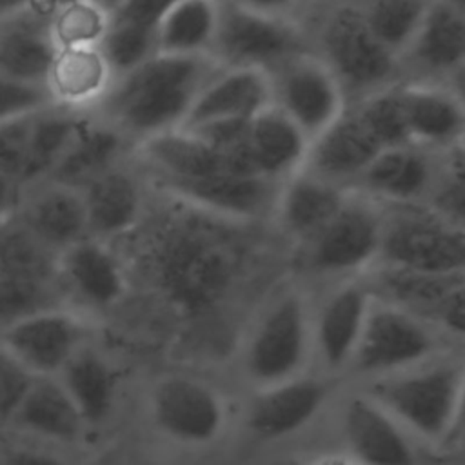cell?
Listing matches in <instances>:
<instances>
[{
    "label": "cell",
    "instance_id": "obj_1",
    "mask_svg": "<svg viewBox=\"0 0 465 465\" xmlns=\"http://www.w3.org/2000/svg\"><path fill=\"white\" fill-rule=\"evenodd\" d=\"M254 225L193 209L151 191L138 227L120 242L124 263H133L173 309L198 316L220 305L242 272Z\"/></svg>",
    "mask_w": 465,
    "mask_h": 465
},
{
    "label": "cell",
    "instance_id": "obj_2",
    "mask_svg": "<svg viewBox=\"0 0 465 465\" xmlns=\"http://www.w3.org/2000/svg\"><path fill=\"white\" fill-rule=\"evenodd\" d=\"M220 69L211 56L153 54L113 78L91 111L114 127L133 147L180 129L196 94Z\"/></svg>",
    "mask_w": 465,
    "mask_h": 465
},
{
    "label": "cell",
    "instance_id": "obj_3",
    "mask_svg": "<svg viewBox=\"0 0 465 465\" xmlns=\"http://www.w3.org/2000/svg\"><path fill=\"white\" fill-rule=\"evenodd\" d=\"M463 381L461 360L441 354L421 365L367 380L361 392L407 434L436 445L447 440L458 423Z\"/></svg>",
    "mask_w": 465,
    "mask_h": 465
},
{
    "label": "cell",
    "instance_id": "obj_4",
    "mask_svg": "<svg viewBox=\"0 0 465 465\" xmlns=\"http://www.w3.org/2000/svg\"><path fill=\"white\" fill-rule=\"evenodd\" d=\"M311 49L334 73L349 104L400 82L396 56L372 35L352 0L329 4L318 18Z\"/></svg>",
    "mask_w": 465,
    "mask_h": 465
},
{
    "label": "cell",
    "instance_id": "obj_5",
    "mask_svg": "<svg viewBox=\"0 0 465 465\" xmlns=\"http://www.w3.org/2000/svg\"><path fill=\"white\" fill-rule=\"evenodd\" d=\"M378 262L425 274L465 272V225L427 203L381 205Z\"/></svg>",
    "mask_w": 465,
    "mask_h": 465
},
{
    "label": "cell",
    "instance_id": "obj_6",
    "mask_svg": "<svg viewBox=\"0 0 465 465\" xmlns=\"http://www.w3.org/2000/svg\"><path fill=\"white\" fill-rule=\"evenodd\" d=\"M307 296L294 285L276 292L247 338L242 365L258 389L300 376L312 347Z\"/></svg>",
    "mask_w": 465,
    "mask_h": 465
},
{
    "label": "cell",
    "instance_id": "obj_7",
    "mask_svg": "<svg viewBox=\"0 0 465 465\" xmlns=\"http://www.w3.org/2000/svg\"><path fill=\"white\" fill-rule=\"evenodd\" d=\"M381 223V203L349 189L334 216L296 247L302 267L325 280L363 276L378 262Z\"/></svg>",
    "mask_w": 465,
    "mask_h": 465
},
{
    "label": "cell",
    "instance_id": "obj_8",
    "mask_svg": "<svg viewBox=\"0 0 465 465\" xmlns=\"http://www.w3.org/2000/svg\"><path fill=\"white\" fill-rule=\"evenodd\" d=\"M443 354V336L418 316L372 296L347 369L372 380Z\"/></svg>",
    "mask_w": 465,
    "mask_h": 465
},
{
    "label": "cell",
    "instance_id": "obj_9",
    "mask_svg": "<svg viewBox=\"0 0 465 465\" xmlns=\"http://www.w3.org/2000/svg\"><path fill=\"white\" fill-rule=\"evenodd\" d=\"M267 76L271 104L294 122L309 142L349 107L341 84L312 49L289 56Z\"/></svg>",
    "mask_w": 465,
    "mask_h": 465
},
{
    "label": "cell",
    "instance_id": "obj_10",
    "mask_svg": "<svg viewBox=\"0 0 465 465\" xmlns=\"http://www.w3.org/2000/svg\"><path fill=\"white\" fill-rule=\"evenodd\" d=\"M311 49V40L294 20L265 16L222 0L211 58L220 67H247L269 73L289 56Z\"/></svg>",
    "mask_w": 465,
    "mask_h": 465
},
{
    "label": "cell",
    "instance_id": "obj_11",
    "mask_svg": "<svg viewBox=\"0 0 465 465\" xmlns=\"http://www.w3.org/2000/svg\"><path fill=\"white\" fill-rule=\"evenodd\" d=\"M363 280L374 298L405 309L441 336H463L465 272L425 274L374 265Z\"/></svg>",
    "mask_w": 465,
    "mask_h": 465
},
{
    "label": "cell",
    "instance_id": "obj_12",
    "mask_svg": "<svg viewBox=\"0 0 465 465\" xmlns=\"http://www.w3.org/2000/svg\"><path fill=\"white\" fill-rule=\"evenodd\" d=\"M151 191L216 218L262 225L271 222L282 182L260 174L214 173L191 180H149Z\"/></svg>",
    "mask_w": 465,
    "mask_h": 465
},
{
    "label": "cell",
    "instance_id": "obj_13",
    "mask_svg": "<svg viewBox=\"0 0 465 465\" xmlns=\"http://www.w3.org/2000/svg\"><path fill=\"white\" fill-rule=\"evenodd\" d=\"M465 64V9L432 0L414 38L398 58L400 82L456 85Z\"/></svg>",
    "mask_w": 465,
    "mask_h": 465
},
{
    "label": "cell",
    "instance_id": "obj_14",
    "mask_svg": "<svg viewBox=\"0 0 465 465\" xmlns=\"http://www.w3.org/2000/svg\"><path fill=\"white\" fill-rule=\"evenodd\" d=\"M156 429L182 445H207L225 427L222 396L205 381L191 376H167L160 380L149 400Z\"/></svg>",
    "mask_w": 465,
    "mask_h": 465
},
{
    "label": "cell",
    "instance_id": "obj_15",
    "mask_svg": "<svg viewBox=\"0 0 465 465\" xmlns=\"http://www.w3.org/2000/svg\"><path fill=\"white\" fill-rule=\"evenodd\" d=\"M80 193L87 234L109 243H116L138 227L151 200V187L133 153L91 180Z\"/></svg>",
    "mask_w": 465,
    "mask_h": 465
},
{
    "label": "cell",
    "instance_id": "obj_16",
    "mask_svg": "<svg viewBox=\"0 0 465 465\" xmlns=\"http://www.w3.org/2000/svg\"><path fill=\"white\" fill-rule=\"evenodd\" d=\"M87 331L82 316L60 305L5 327L0 331V345L33 376H58L74 352L85 345Z\"/></svg>",
    "mask_w": 465,
    "mask_h": 465
},
{
    "label": "cell",
    "instance_id": "obj_17",
    "mask_svg": "<svg viewBox=\"0 0 465 465\" xmlns=\"http://www.w3.org/2000/svg\"><path fill=\"white\" fill-rule=\"evenodd\" d=\"M438 162L440 153L412 143L385 147L351 189L381 205L427 203L436 180Z\"/></svg>",
    "mask_w": 465,
    "mask_h": 465
},
{
    "label": "cell",
    "instance_id": "obj_18",
    "mask_svg": "<svg viewBox=\"0 0 465 465\" xmlns=\"http://www.w3.org/2000/svg\"><path fill=\"white\" fill-rule=\"evenodd\" d=\"M371 302L372 294L363 276L347 278L338 282L318 311L311 314L312 347L325 371L340 372L347 369Z\"/></svg>",
    "mask_w": 465,
    "mask_h": 465
},
{
    "label": "cell",
    "instance_id": "obj_19",
    "mask_svg": "<svg viewBox=\"0 0 465 465\" xmlns=\"http://www.w3.org/2000/svg\"><path fill=\"white\" fill-rule=\"evenodd\" d=\"M64 292L93 309L116 305L127 291V265L114 243L85 236L58 254Z\"/></svg>",
    "mask_w": 465,
    "mask_h": 465
},
{
    "label": "cell",
    "instance_id": "obj_20",
    "mask_svg": "<svg viewBox=\"0 0 465 465\" xmlns=\"http://www.w3.org/2000/svg\"><path fill=\"white\" fill-rule=\"evenodd\" d=\"M407 142L434 153L463 145L461 89L434 82H400Z\"/></svg>",
    "mask_w": 465,
    "mask_h": 465
},
{
    "label": "cell",
    "instance_id": "obj_21",
    "mask_svg": "<svg viewBox=\"0 0 465 465\" xmlns=\"http://www.w3.org/2000/svg\"><path fill=\"white\" fill-rule=\"evenodd\" d=\"M341 430L356 465H414L411 436L363 392L351 394L341 409Z\"/></svg>",
    "mask_w": 465,
    "mask_h": 465
},
{
    "label": "cell",
    "instance_id": "obj_22",
    "mask_svg": "<svg viewBox=\"0 0 465 465\" xmlns=\"http://www.w3.org/2000/svg\"><path fill=\"white\" fill-rule=\"evenodd\" d=\"M329 398V385L316 376H294L258 389L247 423L263 440H282L311 423Z\"/></svg>",
    "mask_w": 465,
    "mask_h": 465
},
{
    "label": "cell",
    "instance_id": "obj_23",
    "mask_svg": "<svg viewBox=\"0 0 465 465\" xmlns=\"http://www.w3.org/2000/svg\"><path fill=\"white\" fill-rule=\"evenodd\" d=\"M51 2L0 18V74L29 84L44 85L51 64L58 53L49 25Z\"/></svg>",
    "mask_w": 465,
    "mask_h": 465
},
{
    "label": "cell",
    "instance_id": "obj_24",
    "mask_svg": "<svg viewBox=\"0 0 465 465\" xmlns=\"http://www.w3.org/2000/svg\"><path fill=\"white\" fill-rule=\"evenodd\" d=\"M15 216L58 254L89 236L82 193L51 180L24 189Z\"/></svg>",
    "mask_w": 465,
    "mask_h": 465
},
{
    "label": "cell",
    "instance_id": "obj_25",
    "mask_svg": "<svg viewBox=\"0 0 465 465\" xmlns=\"http://www.w3.org/2000/svg\"><path fill=\"white\" fill-rule=\"evenodd\" d=\"M269 104L267 73L247 67H220L196 94L182 129L225 120H251Z\"/></svg>",
    "mask_w": 465,
    "mask_h": 465
},
{
    "label": "cell",
    "instance_id": "obj_26",
    "mask_svg": "<svg viewBox=\"0 0 465 465\" xmlns=\"http://www.w3.org/2000/svg\"><path fill=\"white\" fill-rule=\"evenodd\" d=\"M383 147L351 107L309 143L303 169L351 189Z\"/></svg>",
    "mask_w": 465,
    "mask_h": 465
},
{
    "label": "cell",
    "instance_id": "obj_27",
    "mask_svg": "<svg viewBox=\"0 0 465 465\" xmlns=\"http://www.w3.org/2000/svg\"><path fill=\"white\" fill-rule=\"evenodd\" d=\"M347 191L300 169L282 182L271 223L298 247L311 240L334 216Z\"/></svg>",
    "mask_w": 465,
    "mask_h": 465
},
{
    "label": "cell",
    "instance_id": "obj_28",
    "mask_svg": "<svg viewBox=\"0 0 465 465\" xmlns=\"http://www.w3.org/2000/svg\"><path fill=\"white\" fill-rule=\"evenodd\" d=\"M133 145L107 122L85 113L69 147L45 180L82 189L109 167L129 158Z\"/></svg>",
    "mask_w": 465,
    "mask_h": 465
},
{
    "label": "cell",
    "instance_id": "obj_29",
    "mask_svg": "<svg viewBox=\"0 0 465 465\" xmlns=\"http://www.w3.org/2000/svg\"><path fill=\"white\" fill-rule=\"evenodd\" d=\"M113 82L98 44L58 49L45 78L54 105L91 113Z\"/></svg>",
    "mask_w": 465,
    "mask_h": 465
},
{
    "label": "cell",
    "instance_id": "obj_30",
    "mask_svg": "<svg viewBox=\"0 0 465 465\" xmlns=\"http://www.w3.org/2000/svg\"><path fill=\"white\" fill-rule=\"evenodd\" d=\"M133 160L149 180H191L223 173L218 151L187 129H173L134 145Z\"/></svg>",
    "mask_w": 465,
    "mask_h": 465
},
{
    "label": "cell",
    "instance_id": "obj_31",
    "mask_svg": "<svg viewBox=\"0 0 465 465\" xmlns=\"http://www.w3.org/2000/svg\"><path fill=\"white\" fill-rule=\"evenodd\" d=\"M247 143L256 173L283 182L303 169L311 142L294 122L269 104L249 120Z\"/></svg>",
    "mask_w": 465,
    "mask_h": 465
},
{
    "label": "cell",
    "instance_id": "obj_32",
    "mask_svg": "<svg viewBox=\"0 0 465 465\" xmlns=\"http://www.w3.org/2000/svg\"><path fill=\"white\" fill-rule=\"evenodd\" d=\"M222 0H174L154 24V53L211 56Z\"/></svg>",
    "mask_w": 465,
    "mask_h": 465
},
{
    "label": "cell",
    "instance_id": "obj_33",
    "mask_svg": "<svg viewBox=\"0 0 465 465\" xmlns=\"http://www.w3.org/2000/svg\"><path fill=\"white\" fill-rule=\"evenodd\" d=\"M11 423L42 440L71 443L85 423L56 376H36Z\"/></svg>",
    "mask_w": 465,
    "mask_h": 465
},
{
    "label": "cell",
    "instance_id": "obj_34",
    "mask_svg": "<svg viewBox=\"0 0 465 465\" xmlns=\"http://www.w3.org/2000/svg\"><path fill=\"white\" fill-rule=\"evenodd\" d=\"M58 381L73 400L84 423L107 418L116 398V374L94 349L84 345L58 372Z\"/></svg>",
    "mask_w": 465,
    "mask_h": 465
},
{
    "label": "cell",
    "instance_id": "obj_35",
    "mask_svg": "<svg viewBox=\"0 0 465 465\" xmlns=\"http://www.w3.org/2000/svg\"><path fill=\"white\" fill-rule=\"evenodd\" d=\"M85 113L47 105L31 114L29 122V167L24 189L44 182L74 138Z\"/></svg>",
    "mask_w": 465,
    "mask_h": 465
},
{
    "label": "cell",
    "instance_id": "obj_36",
    "mask_svg": "<svg viewBox=\"0 0 465 465\" xmlns=\"http://www.w3.org/2000/svg\"><path fill=\"white\" fill-rule=\"evenodd\" d=\"M0 272L58 283V252L49 249L11 214L0 222Z\"/></svg>",
    "mask_w": 465,
    "mask_h": 465
},
{
    "label": "cell",
    "instance_id": "obj_37",
    "mask_svg": "<svg viewBox=\"0 0 465 465\" xmlns=\"http://www.w3.org/2000/svg\"><path fill=\"white\" fill-rule=\"evenodd\" d=\"M380 44L396 56L414 38L432 0H352Z\"/></svg>",
    "mask_w": 465,
    "mask_h": 465
},
{
    "label": "cell",
    "instance_id": "obj_38",
    "mask_svg": "<svg viewBox=\"0 0 465 465\" xmlns=\"http://www.w3.org/2000/svg\"><path fill=\"white\" fill-rule=\"evenodd\" d=\"M349 107L383 149L409 143L400 82L374 91L349 104Z\"/></svg>",
    "mask_w": 465,
    "mask_h": 465
},
{
    "label": "cell",
    "instance_id": "obj_39",
    "mask_svg": "<svg viewBox=\"0 0 465 465\" xmlns=\"http://www.w3.org/2000/svg\"><path fill=\"white\" fill-rule=\"evenodd\" d=\"M98 49L114 78L154 54V29L107 18V25L98 40Z\"/></svg>",
    "mask_w": 465,
    "mask_h": 465
},
{
    "label": "cell",
    "instance_id": "obj_40",
    "mask_svg": "<svg viewBox=\"0 0 465 465\" xmlns=\"http://www.w3.org/2000/svg\"><path fill=\"white\" fill-rule=\"evenodd\" d=\"M49 25L58 49L93 45L98 44L107 16L87 0H53Z\"/></svg>",
    "mask_w": 465,
    "mask_h": 465
},
{
    "label": "cell",
    "instance_id": "obj_41",
    "mask_svg": "<svg viewBox=\"0 0 465 465\" xmlns=\"http://www.w3.org/2000/svg\"><path fill=\"white\" fill-rule=\"evenodd\" d=\"M60 283L24 280L0 272V331L44 309L60 307Z\"/></svg>",
    "mask_w": 465,
    "mask_h": 465
},
{
    "label": "cell",
    "instance_id": "obj_42",
    "mask_svg": "<svg viewBox=\"0 0 465 465\" xmlns=\"http://www.w3.org/2000/svg\"><path fill=\"white\" fill-rule=\"evenodd\" d=\"M33 113L0 122V173L22 191L27 183L29 122Z\"/></svg>",
    "mask_w": 465,
    "mask_h": 465
},
{
    "label": "cell",
    "instance_id": "obj_43",
    "mask_svg": "<svg viewBox=\"0 0 465 465\" xmlns=\"http://www.w3.org/2000/svg\"><path fill=\"white\" fill-rule=\"evenodd\" d=\"M35 378L0 345V423H11Z\"/></svg>",
    "mask_w": 465,
    "mask_h": 465
},
{
    "label": "cell",
    "instance_id": "obj_44",
    "mask_svg": "<svg viewBox=\"0 0 465 465\" xmlns=\"http://www.w3.org/2000/svg\"><path fill=\"white\" fill-rule=\"evenodd\" d=\"M51 104L53 100L44 85L22 84L0 74V122L38 111Z\"/></svg>",
    "mask_w": 465,
    "mask_h": 465
},
{
    "label": "cell",
    "instance_id": "obj_45",
    "mask_svg": "<svg viewBox=\"0 0 465 465\" xmlns=\"http://www.w3.org/2000/svg\"><path fill=\"white\" fill-rule=\"evenodd\" d=\"M0 465H65V461L44 449L13 447L0 456Z\"/></svg>",
    "mask_w": 465,
    "mask_h": 465
},
{
    "label": "cell",
    "instance_id": "obj_46",
    "mask_svg": "<svg viewBox=\"0 0 465 465\" xmlns=\"http://www.w3.org/2000/svg\"><path fill=\"white\" fill-rule=\"evenodd\" d=\"M229 2L265 16L296 22V13L303 0H229Z\"/></svg>",
    "mask_w": 465,
    "mask_h": 465
},
{
    "label": "cell",
    "instance_id": "obj_47",
    "mask_svg": "<svg viewBox=\"0 0 465 465\" xmlns=\"http://www.w3.org/2000/svg\"><path fill=\"white\" fill-rule=\"evenodd\" d=\"M20 196L22 189L0 173V220L15 214Z\"/></svg>",
    "mask_w": 465,
    "mask_h": 465
},
{
    "label": "cell",
    "instance_id": "obj_48",
    "mask_svg": "<svg viewBox=\"0 0 465 465\" xmlns=\"http://www.w3.org/2000/svg\"><path fill=\"white\" fill-rule=\"evenodd\" d=\"M47 2H51V0H0V18L38 7Z\"/></svg>",
    "mask_w": 465,
    "mask_h": 465
},
{
    "label": "cell",
    "instance_id": "obj_49",
    "mask_svg": "<svg viewBox=\"0 0 465 465\" xmlns=\"http://www.w3.org/2000/svg\"><path fill=\"white\" fill-rule=\"evenodd\" d=\"M89 4H93L98 11H102L107 18L114 13H118L122 7H125L131 0H87Z\"/></svg>",
    "mask_w": 465,
    "mask_h": 465
},
{
    "label": "cell",
    "instance_id": "obj_50",
    "mask_svg": "<svg viewBox=\"0 0 465 465\" xmlns=\"http://www.w3.org/2000/svg\"><path fill=\"white\" fill-rule=\"evenodd\" d=\"M311 465H356L349 456H323Z\"/></svg>",
    "mask_w": 465,
    "mask_h": 465
},
{
    "label": "cell",
    "instance_id": "obj_51",
    "mask_svg": "<svg viewBox=\"0 0 465 465\" xmlns=\"http://www.w3.org/2000/svg\"><path fill=\"white\" fill-rule=\"evenodd\" d=\"M449 2H452V4H458V5H463V0H449Z\"/></svg>",
    "mask_w": 465,
    "mask_h": 465
},
{
    "label": "cell",
    "instance_id": "obj_52",
    "mask_svg": "<svg viewBox=\"0 0 465 465\" xmlns=\"http://www.w3.org/2000/svg\"><path fill=\"white\" fill-rule=\"evenodd\" d=\"M0 222H2V220H0Z\"/></svg>",
    "mask_w": 465,
    "mask_h": 465
}]
</instances>
